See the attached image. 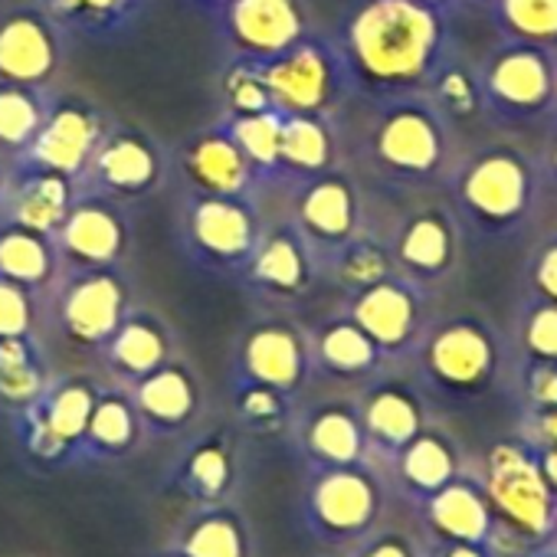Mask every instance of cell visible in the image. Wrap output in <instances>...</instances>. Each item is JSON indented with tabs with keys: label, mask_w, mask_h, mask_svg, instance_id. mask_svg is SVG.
<instances>
[{
	"label": "cell",
	"mask_w": 557,
	"mask_h": 557,
	"mask_svg": "<svg viewBox=\"0 0 557 557\" xmlns=\"http://www.w3.org/2000/svg\"><path fill=\"white\" fill-rule=\"evenodd\" d=\"M443 37L440 8L420 0H364L348 17L338 50L355 89L400 96L440 73Z\"/></svg>",
	"instance_id": "6da1fadb"
},
{
	"label": "cell",
	"mask_w": 557,
	"mask_h": 557,
	"mask_svg": "<svg viewBox=\"0 0 557 557\" xmlns=\"http://www.w3.org/2000/svg\"><path fill=\"white\" fill-rule=\"evenodd\" d=\"M479 479L495 511L492 550L498 557H524L547 547L557 521V495L550 492L534 449L521 436L495 443Z\"/></svg>",
	"instance_id": "7a4b0ae2"
},
{
	"label": "cell",
	"mask_w": 557,
	"mask_h": 557,
	"mask_svg": "<svg viewBox=\"0 0 557 557\" xmlns=\"http://www.w3.org/2000/svg\"><path fill=\"white\" fill-rule=\"evenodd\" d=\"M387 488L381 472L364 462L312 469L302 492V524L306 531L329 547H355L374 534Z\"/></svg>",
	"instance_id": "3957f363"
},
{
	"label": "cell",
	"mask_w": 557,
	"mask_h": 557,
	"mask_svg": "<svg viewBox=\"0 0 557 557\" xmlns=\"http://www.w3.org/2000/svg\"><path fill=\"white\" fill-rule=\"evenodd\" d=\"M269 86L272 106L286 115H329L355 89L348 63L338 44H329L315 34L259 63Z\"/></svg>",
	"instance_id": "277c9868"
},
{
	"label": "cell",
	"mask_w": 557,
	"mask_h": 557,
	"mask_svg": "<svg viewBox=\"0 0 557 557\" xmlns=\"http://www.w3.org/2000/svg\"><path fill=\"white\" fill-rule=\"evenodd\" d=\"M262 233L252 197L187 194L181 203V243L194 262L216 275H243Z\"/></svg>",
	"instance_id": "5b68a950"
},
{
	"label": "cell",
	"mask_w": 557,
	"mask_h": 557,
	"mask_svg": "<svg viewBox=\"0 0 557 557\" xmlns=\"http://www.w3.org/2000/svg\"><path fill=\"white\" fill-rule=\"evenodd\" d=\"M498 342L475 319H453L433 332L423 348V374L430 387L449 400H475L498 377Z\"/></svg>",
	"instance_id": "8992f818"
},
{
	"label": "cell",
	"mask_w": 557,
	"mask_h": 557,
	"mask_svg": "<svg viewBox=\"0 0 557 557\" xmlns=\"http://www.w3.org/2000/svg\"><path fill=\"white\" fill-rule=\"evenodd\" d=\"M99 391L83 377L50 381L30 407L14 413L27 456L40 462H76Z\"/></svg>",
	"instance_id": "52a82bcc"
},
{
	"label": "cell",
	"mask_w": 557,
	"mask_h": 557,
	"mask_svg": "<svg viewBox=\"0 0 557 557\" xmlns=\"http://www.w3.org/2000/svg\"><path fill=\"white\" fill-rule=\"evenodd\" d=\"M164 148L141 128L109 122L86 174L79 177L83 194H99L115 203H135L148 197L168 174Z\"/></svg>",
	"instance_id": "ba28073f"
},
{
	"label": "cell",
	"mask_w": 557,
	"mask_h": 557,
	"mask_svg": "<svg viewBox=\"0 0 557 557\" xmlns=\"http://www.w3.org/2000/svg\"><path fill=\"white\" fill-rule=\"evenodd\" d=\"M213 24L226 57L246 63L272 60L312 34L306 0H230Z\"/></svg>",
	"instance_id": "9c48e42d"
},
{
	"label": "cell",
	"mask_w": 557,
	"mask_h": 557,
	"mask_svg": "<svg viewBox=\"0 0 557 557\" xmlns=\"http://www.w3.org/2000/svg\"><path fill=\"white\" fill-rule=\"evenodd\" d=\"M456 197L479 226L508 230L528 213L534 200V171L518 151L492 148L462 168Z\"/></svg>",
	"instance_id": "30bf717a"
},
{
	"label": "cell",
	"mask_w": 557,
	"mask_h": 557,
	"mask_svg": "<svg viewBox=\"0 0 557 557\" xmlns=\"http://www.w3.org/2000/svg\"><path fill=\"white\" fill-rule=\"evenodd\" d=\"M128 312L132 296L119 265L73 269L57 286V322L83 348H102Z\"/></svg>",
	"instance_id": "8fae6325"
},
{
	"label": "cell",
	"mask_w": 557,
	"mask_h": 557,
	"mask_svg": "<svg viewBox=\"0 0 557 557\" xmlns=\"http://www.w3.org/2000/svg\"><path fill=\"white\" fill-rule=\"evenodd\" d=\"M66 30L40 4L0 11V83L47 89L63 66Z\"/></svg>",
	"instance_id": "7c38bea8"
},
{
	"label": "cell",
	"mask_w": 557,
	"mask_h": 557,
	"mask_svg": "<svg viewBox=\"0 0 557 557\" xmlns=\"http://www.w3.org/2000/svg\"><path fill=\"white\" fill-rule=\"evenodd\" d=\"M479 89L485 106L515 119H531L557 99V66L541 44L515 40L488 57Z\"/></svg>",
	"instance_id": "4fadbf2b"
},
{
	"label": "cell",
	"mask_w": 557,
	"mask_h": 557,
	"mask_svg": "<svg viewBox=\"0 0 557 557\" xmlns=\"http://www.w3.org/2000/svg\"><path fill=\"white\" fill-rule=\"evenodd\" d=\"M53 239L66 272L122 265L132 246V223L125 216V203L79 190Z\"/></svg>",
	"instance_id": "5bb4252c"
},
{
	"label": "cell",
	"mask_w": 557,
	"mask_h": 557,
	"mask_svg": "<svg viewBox=\"0 0 557 557\" xmlns=\"http://www.w3.org/2000/svg\"><path fill=\"white\" fill-rule=\"evenodd\" d=\"M371 148L377 164L404 177H426L443 164L446 128L436 109L400 99L384 109L374 125Z\"/></svg>",
	"instance_id": "9a60e30c"
},
{
	"label": "cell",
	"mask_w": 557,
	"mask_h": 557,
	"mask_svg": "<svg viewBox=\"0 0 557 557\" xmlns=\"http://www.w3.org/2000/svg\"><path fill=\"white\" fill-rule=\"evenodd\" d=\"M106 128H109V119L92 102L57 99V102H50V112H47L34 145L17 161H30L37 168L57 171L79 184Z\"/></svg>",
	"instance_id": "2e32d148"
},
{
	"label": "cell",
	"mask_w": 557,
	"mask_h": 557,
	"mask_svg": "<svg viewBox=\"0 0 557 557\" xmlns=\"http://www.w3.org/2000/svg\"><path fill=\"white\" fill-rule=\"evenodd\" d=\"M187 194L197 197H252L259 174L223 122L194 132L174 158Z\"/></svg>",
	"instance_id": "e0dca14e"
},
{
	"label": "cell",
	"mask_w": 557,
	"mask_h": 557,
	"mask_svg": "<svg viewBox=\"0 0 557 557\" xmlns=\"http://www.w3.org/2000/svg\"><path fill=\"white\" fill-rule=\"evenodd\" d=\"M312 368V345L289 322H259L236 351V381L265 384L289 397L309 381Z\"/></svg>",
	"instance_id": "ac0fdd59"
},
{
	"label": "cell",
	"mask_w": 557,
	"mask_h": 557,
	"mask_svg": "<svg viewBox=\"0 0 557 557\" xmlns=\"http://www.w3.org/2000/svg\"><path fill=\"white\" fill-rule=\"evenodd\" d=\"M413 508L423 541H472L488 547L495 541V511L479 475L459 472L449 485Z\"/></svg>",
	"instance_id": "d6986e66"
},
{
	"label": "cell",
	"mask_w": 557,
	"mask_h": 557,
	"mask_svg": "<svg viewBox=\"0 0 557 557\" xmlns=\"http://www.w3.org/2000/svg\"><path fill=\"white\" fill-rule=\"evenodd\" d=\"M358 194L342 174H319L306 184L296 203V230L306 236L312 252H338L358 236Z\"/></svg>",
	"instance_id": "ffe728a7"
},
{
	"label": "cell",
	"mask_w": 557,
	"mask_h": 557,
	"mask_svg": "<svg viewBox=\"0 0 557 557\" xmlns=\"http://www.w3.org/2000/svg\"><path fill=\"white\" fill-rule=\"evenodd\" d=\"M79 197V184L37 168L30 161H17L8 171V187H4V200H0V213H4L8 223H21L40 233H57L60 223L66 220L70 207Z\"/></svg>",
	"instance_id": "44dd1931"
},
{
	"label": "cell",
	"mask_w": 557,
	"mask_h": 557,
	"mask_svg": "<svg viewBox=\"0 0 557 557\" xmlns=\"http://www.w3.org/2000/svg\"><path fill=\"white\" fill-rule=\"evenodd\" d=\"M246 286L272 299H296L315 278V252L296 226L262 233L246 272Z\"/></svg>",
	"instance_id": "7402d4cb"
},
{
	"label": "cell",
	"mask_w": 557,
	"mask_h": 557,
	"mask_svg": "<svg viewBox=\"0 0 557 557\" xmlns=\"http://www.w3.org/2000/svg\"><path fill=\"white\" fill-rule=\"evenodd\" d=\"M128 397L138 410L141 430L158 436L181 433L200 410V387L187 364L168 361L158 371L128 384Z\"/></svg>",
	"instance_id": "603a6c76"
},
{
	"label": "cell",
	"mask_w": 557,
	"mask_h": 557,
	"mask_svg": "<svg viewBox=\"0 0 557 557\" xmlns=\"http://www.w3.org/2000/svg\"><path fill=\"white\" fill-rule=\"evenodd\" d=\"M348 315L371 335V342L384 351H404L413 342L417 322H420V309L413 293L397 283V278H381L374 286H364L358 293H351V309Z\"/></svg>",
	"instance_id": "cb8c5ba5"
},
{
	"label": "cell",
	"mask_w": 557,
	"mask_h": 557,
	"mask_svg": "<svg viewBox=\"0 0 557 557\" xmlns=\"http://www.w3.org/2000/svg\"><path fill=\"white\" fill-rule=\"evenodd\" d=\"M358 417L368 436L371 459H384V462H391L426 426L420 397L400 384H381L368 391L358 407Z\"/></svg>",
	"instance_id": "d4e9b609"
},
{
	"label": "cell",
	"mask_w": 557,
	"mask_h": 557,
	"mask_svg": "<svg viewBox=\"0 0 557 557\" xmlns=\"http://www.w3.org/2000/svg\"><path fill=\"white\" fill-rule=\"evenodd\" d=\"M387 466H391L394 485L413 505L430 498L443 485H449L459 472H466L462 449L449 440V433L433 430V426H423Z\"/></svg>",
	"instance_id": "484cf974"
},
{
	"label": "cell",
	"mask_w": 557,
	"mask_h": 557,
	"mask_svg": "<svg viewBox=\"0 0 557 557\" xmlns=\"http://www.w3.org/2000/svg\"><path fill=\"white\" fill-rule=\"evenodd\" d=\"M299 449L309 469L351 466L371 459L358 407L322 404L299 423Z\"/></svg>",
	"instance_id": "4316f807"
},
{
	"label": "cell",
	"mask_w": 557,
	"mask_h": 557,
	"mask_svg": "<svg viewBox=\"0 0 557 557\" xmlns=\"http://www.w3.org/2000/svg\"><path fill=\"white\" fill-rule=\"evenodd\" d=\"M99 351L112 374L132 384L171 361V332L158 315L132 309Z\"/></svg>",
	"instance_id": "83f0119b"
},
{
	"label": "cell",
	"mask_w": 557,
	"mask_h": 557,
	"mask_svg": "<svg viewBox=\"0 0 557 557\" xmlns=\"http://www.w3.org/2000/svg\"><path fill=\"white\" fill-rule=\"evenodd\" d=\"M60 269L63 259L50 233L8 220L0 223V275L24 286L34 296H44L57 286Z\"/></svg>",
	"instance_id": "f1b7e54d"
},
{
	"label": "cell",
	"mask_w": 557,
	"mask_h": 557,
	"mask_svg": "<svg viewBox=\"0 0 557 557\" xmlns=\"http://www.w3.org/2000/svg\"><path fill=\"white\" fill-rule=\"evenodd\" d=\"M66 34H79L89 44L128 40L151 0H40Z\"/></svg>",
	"instance_id": "f546056e"
},
{
	"label": "cell",
	"mask_w": 557,
	"mask_h": 557,
	"mask_svg": "<svg viewBox=\"0 0 557 557\" xmlns=\"http://www.w3.org/2000/svg\"><path fill=\"white\" fill-rule=\"evenodd\" d=\"M171 550L184 557H249V528L226 502L197 505L181 521Z\"/></svg>",
	"instance_id": "4dcf8cb0"
},
{
	"label": "cell",
	"mask_w": 557,
	"mask_h": 557,
	"mask_svg": "<svg viewBox=\"0 0 557 557\" xmlns=\"http://www.w3.org/2000/svg\"><path fill=\"white\" fill-rule=\"evenodd\" d=\"M141 436L138 410L128 397V391H99L86 436L79 443L76 462H112L132 453V446Z\"/></svg>",
	"instance_id": "1f68e13d"
},
{
	"label": "cell",
	"mask_w": 557,
	"mask_h": 557,
	"mask_svg": "<svg viewBox=\"0 0 557 557\" xmlns=\"http://www.w3.org/2000/svg\"><path fill=\"white\" fill-rule=\"evenodd\" d=\"M177 485L194 505H216L226 502L230 488L236 485V453L233 443L220 433L200 436L187 446Z\"/></svg>",
	"instance_id": "d6a6232c"
},
{
	"label": "cell",
	"mask_w": 557,
	"mask_h": 557,
	"mask_svg": "<svg viewBox=\"0 0 557 557\" xmlns=\"http://www.w3.org/2000/svg\"><path fill=\"white\" fill-rule=\"evenodd\" d=\"M384 361V351L371 342V335L351 319H332L319 329L312 342V364L335 377H364L377 371Z\"/></svg>",
	"instance_id": "836d02e7"
},
{
	"label": "cell",
	"mask_w": 557,
	"mask_h": 557,
	"mask_svg": "<svg viewBox=\"0 0 557 557\" xmlns=\"http://www.w3.org/2000/svg\"><path fill=\"white\" fill-rule=\"evenodd\" d=\"M332 161H335V135H332L329 115H286L283 119L278 174H296V177L312 181L332 171Z\"/></svg>",
	"instance_id": "e575fe53"
},
{
	"label": "cell",
	"mask_w": 557,
	"mask_h": 557,
	"mask_svg": "<svg viewBox=\"0 0 557 557\" xmlns=\"http://www.w3.org/2000/svg\"><path fill=\"white\" fill-rule=\"evenodd\" d=\"M47 384H50L47 361L34 335L0 338V407L21 413L47 391Z\"/></svg>",
	"instance_id": "d590c367"
},
{
	"label": "cell",
	"mask_w": 557,
	"mask_h": 557,
	"mask_svg": "<svg viewBox=\"0 0 557 557\" xmlns=\"http://www.w3.org/2000/svg\"><path fill=\"white\" fill-rule=\"evenodd\" d=\"M47 89L0 83V158H24L34 145L47 112H50Z\"/></svg>",
	"instance_id": "8d00e7d4"
},
{
	"label": "cell",
	"mask_w": 557,
	"mask_h": 557,
	"mask_svg": "<svg viewBox=\"0 0 557 557\" xmlns=\"http://www.w3.org/2000/svg\"><path fill=\"white\" fill-rule=\"evenodd\" d=\"M397 256L404 265H410L413 272H426V275H440L449 269L453 256H456V236H453V223L440 213V210H423L417 213L397 243Z\"/></svg>",
	"instance_id": "74e56055"
},
{
	"label": "cell",
	"mask_w": 557,
	"mask_h": 557,
	"mask_svg": "<svg viewBox=\"0 0 557 557\" xmlns=\"http://www.w3.org/2000/svg\"><path fill=\"white\" fill-rule=\"evenodd\" d=\"M283 112L269 109V112H252V115H223L220 122L233 135V141L243 148L249 158L252 171L259 181L278 177V151H283Z\"/></svg>",
	"instance_id": "f35d334b"
},
{
	"label": "cell",
	"mask_w": 557,
	"mask_h": 557,
	"mask_svg": "<svg viewBox=\"0 0 557 557\" xmlns=\"http://www.w3.org/2000/svg\"><path fill=\"white\" fill-rule=\"evenodd\" d=\"M289 394L265 387V384H252V381H236L233 391V407L243 426L256 430V433H275L289 423Z\"/></svg>",
	"instance_id": "ab89813d"
},
{
	"label": "cell",
	"mask_w": 557,
	"mask_h": 557,
	"mask_svg": "<svg viewBox=\"0 0 557 557\" xmlns=\"http://www.w3.org/2000/svg\"><path fill=\"white\" fill-rule=\"evenodd\" d=\"M332 265H335V275H338V283H345L351 293L364 289V286H374L381 283V278L391 275V259L387 252L371 243V239H361L355 236L351 243H345L338 252L329 256Z\"/></svg>",
	"instance_id": "60d3db41"
},
{
	"label": "cell",
	"mask_w": 557,
	"mask_h": 557,
	"mask_svg": "<svg viewBox=\"0 0 557 557\" xmlns=\"http://www.w3.org/2000/svg\"><path fill=\"white\" fill-rule=\"evenodd\" d=\"M220 92H223L226 115H252V112L275 109L259 63L230 60V66L223 70V79H220Z\"/></svg>",
	"instance_id": "b9f144b4"
},
{
	"label": "cell",
	"mask_w": 557,
	"mask_h": 557,
	"mask_svg": "<svg viewBox=\"0 0 557 557\" xmlns=\"http://www.w3.org/2000/svg\"><path fill=\"white\" fill-rule=\"evenodd\" d=\"M508 34L528 44L557 40V0H495Z\"/></svg>",
	"instance_id": "7bdbcfd3"
},
{
	"label": "cell",
	"mask_w": 557,
	"mask_h": 557,
	"mask_svg": "<svg viewBox=\"0 0 557 557\" xmlns=\"http://www.w3.org/2000/svg\"><path fill=\"white\" fill-rule=\"evenodd\" d=\"M34 293L0 275V338H27L34 335Z\"/></svg>",
	"instance_id": "ee69618b"
},
{
	"label": "cell",
	"mask_w": 557,
	"mask_h": 557,
	"mask_svg": "<svg viewBox=\"0 0 557 557\" xmlns=\"http://www.w3.org/2000/svg\"><path fill=\"white\" fill-rule=\"evenodd\" d=\"M524 348L531 361H550L557 364V302H541L528 312L521 329Z\"/></svg>",
	"instance_id": "f6af8a7d"
},
{
	"label": "cell",
	"mask_w": 557,
	"mask_h": 557,
	"mask_svg": "<svg viewBox=\"0 0 557 557\" xmlns=\"http://www.w3.org/2000/svg\"><path fill=\"white\" fill-rule=\"evenodd\" d=\"M436 83V99L443 109L449 112H459V115H472L479 106H482V89H479V79H472L469 73L462 70H443L433 76Z\"/></svg>",
	"instance_id": "bcb514c9"
},
{
	"label": "cell",
	"mask_w": 557,
	"mask_h": 557,
	"mask_svg": "<svg viewBox=\"0 0 557 557\" xmlns=\"http://www.w3.org/2000/svg\"><path fill=\"white\" fill-rule=\"evenodd\" d=\"M524 400L528 410H557V364L531 361L524 371Z\"/></svg>",
	"instance_id": "7dc6e473"
},
{
	"label": "cell",
	"mask_w": 557,
	"mask_h": 557,
	"mask_svg": "<svg viewBox=\"0 0 557 557\" xmlns=\"http://www.w3.org/2000/svg\"><path fill=\"white\" fill-rule=\"evenodd\" d=\"M351 557H420V544L394 531H374L361 544L351 547Z\"/></svg>",
	"instance_id": "c3c4849f"
},
{
	"label": "cell",
	"mask_w": 557,
	"mask_h": 557,
	"mask_svg": "<svg viewBox=\"0 0 557 557\" xmlns=\"http://www.w3.org/2000/svg\"><path fill=\"white\" fill-rule=\"evenodd\" d=\"M534 289L544 302H557V239H550L534 259Z\"/></svg>",
	"instance_id": "681fc988"
},
{
	"label": "cell",
	"mask_w": 557,
	"mask_h": 557,
	"mask_svg": "<svg viewBox=\"0 0 557 557\" xmlns=\"http://www.w3.org/2000/svg\"><path fill=\"white\" fill-rule=\"evenodd\" d=\"M521 440L528 446H557V410H528Z\"/></svg>",
	"instance_id": "f907efd6"
},
{
	"label": "cell",
	"mask_w": 557,
	"mask_h": 557,
	"mask_svg": "<svg viewBox=\"0 0 557 557\" xmlns=\"http://www.w3.org/2000/svg\"><path fill=\"white\" fill-rule=\"evenodd\" d=\"M420 557H498L488 544L472 541H420Z\"/></svg>",
	"instance_id": "816d5d0a"
},
{
	"label": "cell",
	"mask_w": 557,
	"mask_h": 557,
	"mask_svg": "<svg viewBox=\"0 0 557 557\" xmlns=\"http://www.w3.org/2000/svg\"><path fill=\"white\" fill-rule=\"evenodd\" d=\"M531 449H534V459H537L550 492L557 495V446H531Z\"/></svg>",
	"instance_id": "f5cc1de1"
},
{
	"label": "cell",
	"mask_w": 557,
	"mask_h": 557,
	"mask_svg": "<svg viewBox=\"0 0 557 557\" xmlns=\"http://www.w3.org/2000/svg\"><path fill=\"white\" fill-rule=\"evenodd\" d=\"M187 4L190 8H197L200 14H207V17H216L226 4H230V0H187Z\"/></svg>",
	"instance_id": "db71d44e"
},
{
	"label": "cell",
	"mask_w": 557,
	"mask_h": 557,
	"mask_svg": "<svg viewBox=\"0 0 557 557\" xmlns=\"http://www.w3.org/2000/svg\"><path fill=\"white\" fill-rule=\"evenodd\" d=\"M4 161V158H0ZM4 187H8V171H4V164H0V200H4Z\"/></svg>",
	"instance_id": "11a10c76"
},
{
	"label": "cell",
	"mask_w": 557,
	"mask_h": 557,
	"mask_svg": "<svg viewBox=\"0 0 557 557\" xmlns=\"http://www.w3.org/2000/svg\"><path fill=\"white\" fill-rule=\"evenodd\" d=\"M524 557H557L550 547H537V550H531V554H524Z\"/></svg>",
	"instance_id": "9f6ffc18"
},
{
	"label": "cell",
	"mask_w": 557,
	"mask_h": 557,
	"mask_svg": "<svg viewBox=\"0 0 557 557\" xmlns=\"http://www.w3.org/2000/svg\"><path fill=\"white\" fill-rule=\"evenodd\" d=\"M547 547L557 554V521H554V531H550V541H547Z\"/></svg>",
	"instance_id": "6f0895ef"
},
{
	"label": "cell",
	"mask_w": 557,
	"mask_h": 557,
	"mask_svg": "<svg viewBox=\"0 0 557 557\" xmlns=\"http://www.w3.org/2000/svg\"><path fill=\"white\" fill-rule=\"evenodd\" d=\"M420 4H430V8H443L446 0H420Z\"/></svg>",
	"instance_id": "680465c9"
},
{
	"label": "cell",
	"mask_w": 557,
	"mask_h": 557,
	"mask_svg": "<svg viewBox=\"0 0 557 557\" xmlns=\"http://www.w3.org/2000/svg\"><path fill=\"white\" fill-rule=\"evenodd\" d=\"M550 164H554V174H557V145H554V154H550Z\"/></svg>",
	"instance_id": "91938a15"
},
{
	"label": "cell",
	"mask_w": 557,
	"mask_h": 557,
	"mask_svg": "<svg viewBox=\"0 0 557 557\" xmlns=\"http://www.w3.org/2000/svg\"><path fill=\"white\" fill-rule=\"evenodd\" d=\"M158 557H184V554H177V550H164V554H158Z\"/></svg>",
	"instance_id": "94428289"
}]
</instances>
